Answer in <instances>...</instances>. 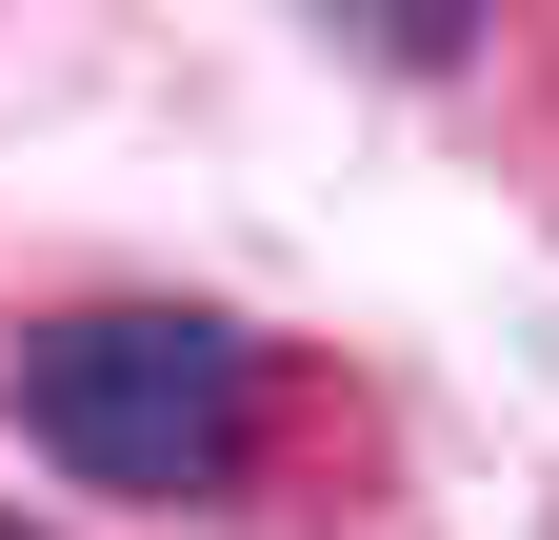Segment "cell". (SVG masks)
I'll list each match as a JSON object with an SVG mask.
<instances>
[{"mask_svg": "<svg viewBox=\"0 0 559 540\" xmlns=\"http://www.w3.org/2000/svg\"><path fill=\"white\" fill-rule=\"evenodd\" d=\"M0 421H21L81 501H140V520H221L260 501L280 421H300V380L240 301H40L0 320Z\"/></svg>", "mask_w": 559, "mask_h": 540, "instance_id": "6da1fadb", "label": "cell"}, {"mask_svg": "<svg viewBox=\"0 0 559 540\" xmlns=\"http://www.w3.org/2000/svg\"><path fill=\"white\" fill-rule=\"evenodd\" d=\"M0 540H40V520H0Z\"/></svg>", "mask_w": 559, "mask_h": 540, "instance_id": "7a4b0ae2", "label": "cell"}]
</instances>
